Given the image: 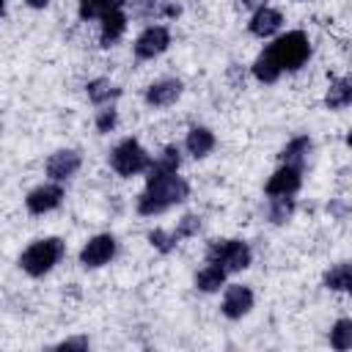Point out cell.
<instances>
[{
	"label": "cell",
	"instance_id": "cell-1",
	"mask_svg": "<svg viewBox=\"0 0 352 352\" xmlns=\"http://www.w3.org/2000/svg\"><path fill=\"white\" fill-rule=\"evenodd\" d=\"M187 195H190V184L179 173H170L162 179L146 182V190L138 198V212L143 217H154V214H162L165 209H170L176 204H182Z\"/></svg>",
	"mask_w": 352,
	"mask_h": 352
},
{
	"label": "cell",
	"instance_id": "cell-2",
	"mask_svg": "<svg viewBox=\"0 0 352 352\" xmlns=\"http://www.w3.org/2000/svg\"><path fill=\"white\" fill-rule=\"evenodd\" d=\"M63 239L58 236H47V239H36L25 248V253L19 256V267L30 275V278H41L47 275L60 258H63Z\"/></svg>",
	"mask_w": 352,
	"mask_h": 352
},
{
	"label": "cell",
	"instance_id": "cell-3",
	"mask_svg": "<svg viewBox=\"0 0 352 352\" xmlns=\"http://www.w3.org/2000/svg\"><path fill=\"white\" fill-rule=\"evenodd\" d=\"M267 50L272 52L280 72H297L311 55V41L302 30H289V33L278 36Z\"/></svg>",
	"mask_w": 352,
	"mask_h": 352
},
{
	"label": "cell",
	"instance_id": "cell-4",
	"mask_svg": "<svg viewBox=\"0 0 352 352\" xmlns=\"http://www.w3.org/2000/svg\"><path fill=\"white\" fill-rule=\"evenodd\" d=\"M206 261L220 264L226 272H242L250 267L253 253H250V245L242 239H214L206 250Z\"/></svg>",
	"mask_w": 352,
	"mask_h": 352
},
{
	"label": "cell",
	"instance_id": "cell-5",
	"mask_svg": "<svg viewBox=\"0 0 352 352\" xmlns=\"http://www.w3.org/2000/svg\"><path fill=\"white\" fill-rule=\"evenodd\" d=\"M148 162H151V154H148L135 138L121 140V143L110 151V168H113L118 176H124V179L138 176V173H146Z\"/></svg>",
	"mask_w": 352,
	"mask_h": 352
},
{
	"label": "cell",
	"instance_id": "cell-6",
	"mask_svg": "<svg viewBox=\"0 0 352 352\" xmlns=\"http://www.w3.org/2000/svg\"><path fill=\"white\" fill-rule=\"evenodd\" d=\"M113 256H116V236L113 234H96L82 245L80 264L85 270H96V267H104Z\"/></svg>",
	"mask_w": 352,
	"mask_h": 352
},
{
	"label": "cell",
	"instance_id": "cell-7",
	"mask_svg": "<svg viewBox=\"0 0 352 352\" xmlns=\"http://www.w3.org/2000/svg\"><path fill=\"white\" fill-rule=\"evenodd\" d=\"M170 47V30L165 25H148L138 38H135V55L140 60H151L162 55Z\"/></svg>",
	"mask_w": 352,
	"mask_h": 352
},
{
	"label": "cell",
	"instance_id": "cell-8",
	"mask_svg": "<svg viewBox=\"0 0 352 352\" xmlns=\"http://www.w3.org/2000/svg\"><path fill=\"white\" fill-rule=\"evenodd\" d=\"M302 184V168H294V165H283L267 179L264 184V192L270 198H286V195H294Z\"/></svg>",
	"mask_w": 352,
	"mask_h": 352
},
{
	"label": "cell",
	"instance_id": "cell-9",
	"mask_svg": "<svg viewBox=\"0 0 352 352\" xmlns=\"http://www.w3.org/2000/svg\"><path fill=\"white\" fill-rule=\"evenodd\" d=\"M60 201H63V187H60V182H50V184H41V187L30 190L28 198H25V206H28L30 214H47V212L58 209Z\"/></svg>",
	"mask_w": 352,
	"mask_h": 352
},
{
	"label": "cell",
	"instance_id": "cell-10",
	"mask_svg": "<svg viewBox=\"0 0 352 352\" xmlns=\"http://www.w3.org/2000/svg\"><path fill=\"white\" fill-rule=\"evenodd\" d=\"M80 165H82V157L77 148H60V151L50 154L44 168H47V176L52 182H66L80 170Z\"/></svg>",
	"mask_w": 352,
	"mask_h": 352
},
{
	"label": "cell",
	"instance_id": "cell-11",
	"mask_svg": "<svg viewBox=\"0 0 352 352\" xmlns=\"http://www.w3.org/2000/svg\"><path fill=\"white\" fill-rule=\"evenodd\" d=\"M253 308V292L242 283H231L226 289V297H223V305L220 311L228 316V319H242L245 314H250Z\"/></svg>",
	"mask_w": 352,
	"mask_h": 352
},
{
	"label": "cell",
	"instance_id": "cell-12",
	"mask_svg": "<svg viewBox=\"0 0 352 352\" xmlns=\"http://www.w3.org/2000/svg\"><path fill=\"white\" fill-rule=\"evenodd\" d=\"M184 85L182 80H157L146 88V104L148 107H170L179 102Z\"/></svg>",
	"mask_w": 352,
	"mask_h": 352
},
{
	"label": "cell",
	"instance_id": "cell-13",
	"mask_svg": "<svg viewBox=\"0 0 352 352\" xmlns=\"http://www.w3.org/2000/svg\"><path fill=\"white\" fill-rule=\"evenodd\" d=\"M280 25H283V14H280L278 8L261 6V8L253 11V16H250V22H248V30H250L253 36H258V38H270V36H275V33L280 30Z\"/></svg>",
	"mask_w": 352,
	"mask_h": 352
},
{
	"label": "cell",
	"instance_id": "cell-14",
	"mask_svg": "<svg viewBox=\"0 0 352 352\" xmlns=\"http://www.w3.org/2000/svg\"><path fill=\"white\" fill-rule=\"evenodd\" d=\"M179 162H182L179 148H176V146H165V148L157 154V160L148 162V168H146V173H148L146 182H154V179H162V176L176 173V170H179Z\"/></svg>",
	"mask_w": 352,
	"mask_h": 352
},
{
	"label": "cell",
	"instance_id": "cell-15",
	"mask_svg": "<svg viewBox=\"0 0 352 352\" xmlns=\"http://www.w3.org/2000/svg\"><path fill=\"white\" fill-rule=\"evenodd\" d=\"M124 30H126V14H124L121 8L104 14V16H102V30H99V41H102V47H113V44H118L121 36H124Z\"/></svg>",
	"mask_w": 352,
	"mask_h": 352
},
{
	"label": "cell",
	"instance_id": "cell-16",
	"mask_svg": "<svg viewBox=\"0 0 352 352\" xmlns=\"http://www.w3.org/2000/svg\"><path fill=\"white\" fill-rule=\"evenodd\" d=\"M214 143H217V140H214V132L206 129V126H192V129L187 132V138H184V146H187V151H190L195 160L212 154Z\"/></svg>",
	"mask_w": 352,
	"mask_h": 352
},
{
	"label": "cell",
	"instance_id": "cell-17",
	"mask_svg": "<svg viewBox=\"0 0 352 352\" xmlns=\"http://www.w3.org/2000/svg\"><path fill=\"white\" fill-rule=\"evenodd\" d=\"M311 148H314L311 138H308V135H297V138H292V140L283 146V151H280V162H283V165L302 168V162L308 160Z\"/></svg>",
	"mask_w": 352,
	"mask_h": 352
},
{
	"label": "cell",
	"instance_id": "cell-18",
	"mask_svg": "<svg viewBox=\"0 0 352 352\" xmlns=\"http://www.w3.org/2000/svg\"><path fill=\"white\" fill-rule=\"evenodd\" d=\"M280 74H283V72H280V66L275 63L272 52H270V50H261L258 58L253 60V77H256L261 85H272V82H278Z\"/></svg>",
	"mask_w": 352,
	"mask_h": 352
},
{
	"label": "cell",
	"instance_id": "cell-19",
	"mask_svg": "<svg viewBox=\"0 0 352 352\" xmlns=\"http://www.w3.org/2000/svg\"><path fill=\"white\" fill-rule=\"evenodd\" d=\"M85 94H88V99H91L94 104L104 107V104H110V102H116V99L121 96V88L113 85V82L104 80V77H96V80H91V82L85 85Z\"/></svg>",
	"mask_w": 352,
	"mask_h": 352
},
{
	"label": "cell",
	"instance_id": "cell-20",
	"mask_svg": "<svg viewBox=\"0 0 352 352\" xmlns=\"http://www.w3.org/2000/svg\"><path fill=\"white\" fill-rule=\"evenodd\" d=\"M349 102H352V82H349V77L333 80V82L327 85L324 104H327L330 110H344V107H349Z\"/></svg>",
	"mask_w": 352,
	"mask_h": 352
},
{
	"label": "cell",
	"instance_id": "cell-21",
	"mask_svg": "<svg viewBox=\"0 0 352 352\" xmlns=\"http://www.w3.org/2000/svg\"><path fill=\"white\" fill-rule=\"evenodd\" d=\"M226 270L220 267V264H212V261H206V267L195 275V289L198 292H217L223 283H226Z\"/></svg>",
	"mask_w": 352,
	"mask_h": 352
},
{
	"label": "cell",
	"instance_id": "cell-22",
	"mask_svg": "<svg viewBox=\"0 0 352 352\" xmlns=\"http://www.w3.org/2000/svg\"><path fill=\"white\" fill-rule=\"evenodd\" d=\"M126 0H80V6H77V14H80V19H102L104 14H110V11H116V8H121Z\"/></svg>",
	"mask_w": 352,
	"mask_h": 352
},
{
	"label": "cell",
	"instance_id": "cell-23",
	"mask_svg": "<svg viewBox=\"0 0 352 352\" xmlns=\"http://www.w3.org/2000/svg\"><path fill=\"white\" fill-rule=\"evenodd\" d=\"M349 286H352V270H349L346 261H341V264H336V267H330L324 272V289H330V292H346Z\"/></svg>",
	"mask_w": 352,
	"mask_h": 352
},
{
	"label": "cell",
	"instance_id": "cell-24",
	"mask_svg": "<svg viewBox=\"0 0 352 352\" xmlns=\"http://www.w3.org/2000/svg\"><path fill=\"white\" fill-rule=\"evenodd\" d=\"M330 346L338 352L352 349V322L349 319H338L330 330Z\"/></svg>",
	"mask_w": 352,
	"mask_h": 352
},
{
	"label": "cell",
	"instance_id": "cell-25",
	"mask_svg": "<svg viewBox=\"0 0 352 352\" xmlns=\"http://www.w3.org/2000/svg\"><path fill=\"white\" fill-rule=\"evenodd\" d=\"M292 212H294V198L292 195H286V198H270V212H267L270 223L280 226V223H286L292 217Z\"/></svg>",
	"mask_w": 352,
	"mask_h": 352
},
{
	"label": "cell",
	"instance_id": "cell-26",
	"mask_svg": "<svg viewBox=\"0 0 352 352\" xmlns=\"http://www.w3.org/2000/svg\"><path fill=\"white\" fill-rule=\"evenodd\" d=\"M198 228H201V217H198V214H184V217L179 220V226H176L170 234H173L176 242H182V239H187V236H195Z\"/></svg>",
	"mask_w": 352,
	"mask_h": 352
},
{
	"label": "cell",
	"instance_id": "cell-27",
	"mask_svg": "<svg viewBox=\"0 0 352 352\" xmlns=\"http://www.w3.org/2000/svg\"><path fill=\"white\" fill-rule=\"evenodd\" d=\"M148 242L160 250V253H170L179 242L173 239V234L170 231H162V228H154V231H148Z\"/></svg>",
	"mask_w": 352,
	"mask_h": 352
},
{
	"label": "cell",
	"instance_id": "cell-28",
	"mask_svg": "<svg viewBox=\"0 0 352 352\" xmlns=\"http://www.w3.org/2000/svg\"><path fill=\"white\" fill-rule=\"evenodd\" d=\"M116 121H118L116 110H113V107H104V110H99V116H96V129H99V132H110V129L116 126Z\"/></svg>",
	"mask_w": 352,
	"mask_h": 352
},
{
	"label": "cell",
	"instance_id": "cell-29",
	"mask_svg": "<svg viewBox=\"0 0 352 352\" xmlns=\"http://www.w3.org/2000/svg\"><path fill=\"white\" fill-rule=\"evenodd\" d=\"M72 346L74 349H88V338H80L77 336V338H66V341L58 344V349H72Z\"/></svg>",
	"mask_w": 352,
	"mask_h": 352
},
{
	"label": "cell",
	"instance_id": "cell-30",
	"mask_svg": "<svg viewBox=\"0 0 352 352\" xmlns=\"http://www.w3.org/2000/svg\"><path fill=\"white\" fill-rule=\"evenodd\" d=\"M30 8H44V6H50V0H25Z\"/></svg>",
	"mask_w": 352,
	"mask_h": 352
},
{
	"label": "cell",
	"instance_id": "cell-31",
	"mask_svg": "<svg viewBox=\"0 0 352 352\" xmlns=\"http://www.w3.org/2000/svg\"><path fill=\"white\" fill-rule=\"evenodd\" d=\"M242 6H250V8H261V6H267L264 0H242Z\"/></svg>",
	"mask_w": 352,
	"mask_h": 352
},
{
	"label": "cell",
	"instance_id": "cell-32",
	"mask_svg": "<svg viewBox=\"0 0 352 352\" xmlns=\"http://www.w3.org/2000/svg\"><path fill=\"white\" fill-rule=\"evenodd\" d=\"M3 8H6V0H0V14H3Z\"/></svg>",
	"mask_w": 352,
	"mask_h": 352
}]
</instances>
